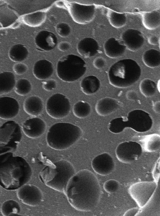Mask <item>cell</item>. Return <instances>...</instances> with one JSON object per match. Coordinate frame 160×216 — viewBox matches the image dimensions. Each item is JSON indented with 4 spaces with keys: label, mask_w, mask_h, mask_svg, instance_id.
Masks as SVG:
<instances>
[{
    "label": "cell",
    "mask_w": 160,
    "mask_h": 216,
    "mask_svg": "<svg viewBox=\"0 0 160 216\" xmlns=\"http://www.w3.org/2000/svg\"><path fill=\"white\" fill-rule=\"evenodd\" d=\"M64 193L73 208L87 212L93 210L98 203L101 190L95 175L89 170L83 169L71 178Z\"/></svg>",
    "instance_id": "cell-1"
},
{
    "label": "cell",
    "mask_w": 160,
    "mask_h": 216,
    "mask_svg": "<svg viewBox=\"0 0 160 216\" xmlns=\"http://www.w3.org/2000/svg\"><path fill=\"white\" fill-rule=\"evenodd\" d=\"M91 165L96 173L102 176L110 174L115 168L113 158L107 153L99 154L94 157L92 161Z\"/></svg>",
    "instance_id": "cell-14"
},
{
    "label": "cell",
    "mask_w": 160,
    "mask_h": 216,
    "mask_svg": "<svg viewBox=\"0 0 160 216\" xmlns=\"http://www.w3.org/2000/svg\"><path fill=\"white\" fill-rule=\"evenodd\" d=\"M56 5L58 7L62 8L66 6L65 4L62 1H58L56 3Z\"/></svg>",
    "instance_id": "cell-47"
},
{
    "label": "cell",
    "mask_w": 160,
    "mask_h": 216,
    "mask_svg": "<svg viewBox=\"0 0 160 216\" xmlns=\"http://www.w3.org/2000/svg\"><path fill=\"white\" fill-rule=\"evenodd\" d=\"M142 148L141 144L135 141L122 142L117 146L116 154L120 162L131 163L137 160L142 154Z\"/></svg>",
    "instance_id": "cell-12"
},
{
    "label": "cell",
    "mask_w": 160,
    "mask_h": 216,
    "mask_svg": "<svg viewBox=\"0 0 160 216\" xmlns=\"http://www.w3.org/2000/svg\"><path fill=\"white\" fill-rule=\"evenodd\" d=\"M17 195L23 203L31 206L38 205L43 198L41 190L32 184H25L18 189Z\"/></svg>",
    "instance_id": "cell-13"
},
{
    "label": "cell",
    "mask_w": 160,
    "mask_h": 216,
    "mask_svg": "<svg viewBox=\"0 0 160 216\" xmlns=\"http://www.w3.org/2000/svg\"><path fill=\"white\" fill-rule=\"evenodd\" d=\"M140 211V209L138 208H134L127 211L124 214V215L134 216Z\"/></svg>",
    "instance_id": "cell-44"
},
{
    "label": "cell",
    "mask_w": 160,
    "mask_h": 216,
    "mask_svg": "<svg viewBox=\"0 0 160 216\" xmlns=\"http://www.w3.org/2000/svg\"><path fill=\"white\" fill-rule=\"evenodd\" d=\"M128 127L139 133L150 130L153 125L152 119L144 110L136 109L129 112L126 117Z\"/></svg>",
    "instance_id": "cell-10"
},
{
    "label": "cell",
    "mask_w": 160,
    "mask_h": 216,
    "mask_svg": "<svg viewBox=\"0 0 160 216\" xmlns=\"http://www.w3.org/2000/svg\"><path fill=\"white\" fill-rule=\"evenodd\" d=\"M28 69V67L27 65L21 63L15 64L13 67L14 71L18 75L24 74L27 71Z\"/></svg>",
    "instance_id": "cell-40"
},
{
    "label": "cell",
    "mask_w": 160,
    "mask_h": 216,
    "mask_svg": "<svg viewBox=\"0 0 160 216\" xmlns=\"http://www.w3.org/2000/svg\"><path fill=\"white\" fill-rule=\"evenodd\" d=\"M23 107L24 111L28 114L36 117L40 115L42 112L43 104L40 98L32 96L25 100Z\"/></svg>",
    "instance_id": "cell-23"
},
{
    "label": "cell",
    "mask_w": 160,
    "mask_h": 216,
    "mask_svg": "<svg viewBox=\"0 0 160 216\" xmlns=\"http://www.w3.org/2000/svg\"><path fill=\"white\" fill-rule=\"evenodd\" d=\"M72 111L74 115L80 118H83L88 117L91 113V108L87 102L80 101L73 105Z\"/></svg>",
    "instance_id": "cell-32"
},
{
    "label": "cell",
    "mask_w": 160,
    "mask_h": 216,
    "mask_svg": "<svg viewBox=\"0 0 160 216\" xmlns=\"http://www.w3.org/2000/svg\"><path fill=\"white\" fill-rule=\"evenodd\" d=\"M67 7L73 20L78 24H88L95 18L96 11L94 5L71 2L68 3Z\"/></svg>",
    "instance_id": "cell-11"
},
{
    "label": "cell",
    "mask_w": 160,
    "mask_h": 216,
    "mask_svg": "<svg viewBox=\"0 0 160 216\" xmlns=\"http://www.w3.org/2000/svg\"><path fill=\"white\" fill-rule=\"evenodd\" d=\"M82 135L78 126L65 122H59L52 125L46 136L48 146L57 150L67 149L78 141Z\"/></svg>",
    "instance_id": "cell-5"
},
{
    "label": "cell",
    "mask_w": 160,
    "mask_h": 216,
    "mask_svg": "<svg viewBox=\"0 0 160 216\" xmlns=\"http://www.w3.org/2000/svg\"><path fill=\"white\" fill-rule=\"evenodd\" d=\"M157 186L155 181L140 182L131 185L128 191L138 206L142 208L152 196Z\"/></svg>",
    "instance_id": "cell-9"
},
{
    "label": "cell",
    "mask_w": 160,
    "mask_h": 216,
    "mask_svg": "<svg viewBox=\"0 0 160 216\" xmlns=\"http://www.w3.org/2000/svg\"><path fill=\"white\" fill-rule=\"evenodd\" d=\"M19 106L15 98L7 96L0 98V118L5 120L14 118L18 114Z\"/></svg>",
    "instance_id": "cell-18"
},
{
    "label": "cell",
    "mask_w": 160,
    "mask_h": 216,
    "mask_svg": "<svg viewBox=\"0 0 160 216\" xmlns=\"http://www.w3.org/2000/svg\"><path fill=\"white\" fill-rule=\"evenodd\" d=\"M106 61L105 59L101 57L95 58L93 61L94 66L98 69L103 68L105 65Z\"/></svg>",
    "instance_id": "cell-41"
},
{
    "label": "cell",
    "mask_w": 160,
    "mask_h": 216,
    "mask_svg": "<svg viewBox=\"0 0 160 216\" xmlns=\"http://www.w3.org/2000/svg\"><path fill=\"white\" fill-rule=\"evenodd\" d=\"M128 127L126 118L117 117L112 119L109 123L108 128L112 133L117 134L122 132Z\"/></svg>",
    "instance_id": "cell-35"
},
{
    "label": "cell",
    "mask_w": 160,
    "mask_h": 216,
    "mask_svg": "<svg viewBox=\"0 0 160 216\" xmlns=\"http://www.w3.org/2000/svg\"><path fill=\"white\" fill-rule=\"evenodd\" d=\"M75 173L71 163L62 159L54 162L52 166L45 167L40 173L39 177L47 186L64 193L68 182Z\"/></svg>",
    "instance_id": "cell-3"
},
{
    "label": "cell",
    "mask_w": 160,
    "mask_h": 216,
    "mask_svg": "<svg viewBox=\"0 0 160 216\" xmlns=\"http://www.w3.org/2000/svg\"><path fill=\"white\" fill-rule=\"evenodd\" d=\"M121 107L119 101L110 97H105L98 100L95 106V110L100 116L109 115Z\"/></svg>",
    "instance_id": "cell-19"
},
{
    "label": "cell",
    "mask_w": 160,
    "mask_h": 216,
    "mask_svg": "<svg viewBox=\"0 0 160 216\" xmlns=\"http://www.w3.org/2000/svg\"><path fill=\"white\" fill-rule=\"evenodd\" d=\"M86 70L85 61L80 57L73 54L63 56L57 64V76L65 82H72L78 80L84 74Z\"/></svg>",
    "instance_id": "cell-6"
},
{
    "label": "cell",
    "mask_w": 160,
    "mask_h": 216,
    "mask_svg": "<svg viewBox=\"0 0 160 216\" xmlns=\"http://www.w3.org/2000/svg\"><path fill=\"white\" fill-rule=\"evenodd\" d=\"M71 104L68 99L64 95L56 93L47 100L46 111L52 118L60 119L66 117L69 113Z\"/></svg>",
    "instance_id": "cell-8"
},
{
    "label": "cell",
    "mask_w": 160,
    "mask_h": 216,
    "mask_svg": "<svg viewBox=\"0 0 160 216\" xmlns=\"http://www.w3.org/2000/svg\"><path fill=\"white\" fill-rule=\"evenodd\" d=\"M42 83L43 88L48 91L54 90L57 87V83L53 79H49Z\"/></svg>",
    "instance_id": "cell-39"
},
{
    "label": "cell",
    "mask_w": 160,
    "mask_h": 216,
    "mask_svg": "<svg viewBox=\"0 0 160 216\" xmlns=\"http://www.w3.org/2000/svg\"><path fill=\"white\" fill-rule=\"evenodd\" d=\"M48 19L50 22L53 23L55 21L56 18L53 15H51L49 17Z\"/></svg>",
    "instance_id": "cell-48"
},
{
    "label": "cell",
    "mask_w": 160,
    "mask_h": 216,
    "mask_svg": "<svg viewBox=\"0 0 160 216\" xmlns=\"http://www.w3.org/2000/svg\"><path fill=\"white\" fill-rule=\"evenodd\" d=\"M71 48L70 43L67 42H60L58 45V49L62 52H65L69 50Z\"/></svg>",
    "instance_id": "cell-42"
},
{
    "label": "cell",
    "mask_w": 160,
    "mask_h": 216,
    "mask_svg": "<svg viewBox=\"0 0 160 216\" xmlns=\"http://www.w3.org/2000/svg\"><path fill=\"white\" fill-rule=\"evenodd\" d=\"M58 42L57 38L53 33L46 30L39 31L34 39L37 48L42 51L48 52L53 50L57 45Z\"/></svg>",
    "instance_id": "cell-17"
},
{
    "label": "cell",
    "mask_w": 160,
    "mask_h": 216,
    "mask_svg": "<svg viewBox=\"0 0 160 216\" xmlns=\"http://www.w3.org/2000/svg\"><path fill=\"white\" fill-rule=\"evenodd\" d=\"M1 189L0 187V194H1Z\"/></svg>",
    "instance_id": "cell-49"
},
{
    "label": "cell",
    "mask_w": 160,
    "mask_h": 216,
    "mask_svg": "<svg viewBox=\"0 0 160 216\" xmlns=\"http://www.w3.org/2000/svg\"><path fill=\"white\" fill-rule=\"evenodd\" d=\"M13 153L0 155V186L8 190L18 189L31 178L32 169L23 158Z\"/></svg>",
    "instance_id": "cell-2"
},
{
    "label": "cell",
    "mask_w": 160,
    "mask_h": 216,
    "mask_svg": "<svg viewBox=\"0 0 160 216\" xmlns=\"http://www.w3.org/2000/svg\"><path fill=\"white\" fill-rule=\"evenodd\" d=\"M153 109L155 113H160V103L159 101L156 102L153 106Z\"/></svg>",
    "instance_id": "cell-46"
},
{
    "label": "cell",
    "mask_w": 160,
    "mask_h": 216,
    "mask_svg": "<svg viewBox=\"0 0 160 216\" xmlns=\"http://www.w3.org/2000/svg\"><path fill=\"white\" fill-rule=\"evenodd\" d=\"M126 97L128 99L133 101H137L138 99L137 93L133 90H130L127 92Z\"/></svg>",
    "instance_id": "cell-43"
},
{
    "label": "cell",
    "mask_w": 160,
    "mask_h": 216,
    "mask_svg": "<svg viewBox=\"0 0 160 216\" xmlns=\"http://www.w3.org/2000/svg\"><path fill=\"white\" fill-rule=\"evenodd\" d=\"M21 210L20 206L16 201L10 199L2 204L1 212L3 216L18 215Z\"/></svg>",
    "instance_id": "cell-31"
},
{
    "label": "cell",
    "mask_w": 160,
    "mask_h": 216,
    "mask_svg": "<svg viewBox=\"0 0 160 216\" xmlns=\"http://www.w3.org/2000/svg\"><path fill=\"white\" fill-rule=\"evenodd\" d=\"M55 30L59 36L64 38L69 36L72 31L70 26L64 22L58 23L55 26Z\"/></svg>",
    "instance_id": "cell-37"
},
{
    "label": "cell",
    "mask_w": 160,
    "mask_h": 216,
    "mask_svg": "<svg viewBox=\"0 0 160 216\" xmlns=\"http://www.w3.org/2000/svg\"><path fill=\"white\" fill-rule=\"evenodd\" d=\"M54 71L52 63L46 59H42L36 61L33 68L34 76L39 80H44L50 77Z\"/></svg>",
    "instance_id": "cell-21"
},
{
    "label": "cell",
    "mask_w": 160,
    "mask_h": 216,
    "mask_svg": "<svg viewBox=\"0 0 160 216\" xmlns=\"http://www.w3.org/2000/svg\"><path fill=\"white\" fill-rule=\"evenodd\" d=\"M46 128L45 122L38 118H32L27 119L23 123L22 130L28 137L36 138L41 136Z\"/></svg>",
    "instance_id": "cell-15"
},
{
    "label": "cell",
    "mask_w": 160,
    "mask_h": 216,
    "mask_svg": "<svg viewBox=\"0 0 160 216\" xmlns=\"http://www.w3.org/2000/svg\"><path fill=\"white\" fill-rule=\"evenodd\" d=\"M142 60L148 67L151 68L158 67L160 65V52L154 49H148L143 53Z\"/></svg>",
    "instance_id": "cell-29"
},
{
    "label": "cell",
    "mask_w": 160,
    "mask_h": 216,
    "mask_svg": "<svg viewBox=\"0 0 160 216\" xmlns=\"http://www.w3.org/2000/svg\"><path fill=\"white\" fill-rule=\"evenodd\" d=\"M159 41L158 37L155 35L152 36L148 38L149 43L152 45H157L158 44Z\"/></svg>",
    "instance_id": "cell-45"
},
{
    "label": "cell",
    "mask_w": 160,
    "mask_h": 216,
    "mask_svg": "<svg viewBox=\"0 0 160 216\" xmlns=\"http://www.w3.org/2000/svg\"><path fill=\"white\" fill-rule=\"evenodd\" d=\"M80 86L83 93L87 95H91L98 90L100 86V82L96 76L89 75L82 80Z\"/></svg>",
    "instance_id": "cell-24"
},
{
    "label": "cell",
    "mask_w": 160,
    "mask_h": 216,
    "mask_svg": "<svg viewBox=\"0 0 160 216\" xmlns=\"http://www.w3.org/2000/svg\"><path fill=\"white\" fill-rule=\"evenodd\" d=\"M121 39L126 48L132 52L139 49L144 43L141 33L133 29H128L124 31L122 34Z\"/></svg>",
    "instance_id": "cell-16"
},
{
    "label": "cell",
    "mask_w": 160,
    "mask_h": 216,
    "mask_svg": "<svg viewBox=\"0 0 160 216\" xmlns=\"http://www.w3.org/2000/svg\"><path fill=\"white\" fill-rule=\"evenodd\" d=\"M22 138L19 125L9 120L0 127V155L8 152L14 153Z\"/></svg>",
    "instance_id": "cell-7"
},
{
    "label": "cell",
    "mask_w": 160,
    "mask_h": 216,
    "mask_svg": "<svg viewBox=\"0 0 160 216\" xmlns=\"http://www.w3.org/2000/svg\"><path fill=\"white\" fill-rule=\"evenodd\" d=\"M140 66L135 60L124 59L116 62L110 68L108 73L110 84L119 88L129 87L135 83L140 77Z\"/></svg>",
    "instance_id": "cell-4"
},
{
    "label": "cell",
    "mask_w": 160,
    "mask_h": 216,
    "mask_svg": "<svg viewBox=\"0 0 160 216\" xmlns=\"http://www.w3.org/2000/svg\"><path fill=\"white\" fill-rule=\"evenodd\" d=\"M142 21L144 27L147 29L153 30L160 25V14L156 11L146 12L142 15Z\"/></svg>",
    "instance_id": "cell-27"
},
{
    "label": "cell",
    "mask_w": 160,
    "mask_h": 216,
    "mask_svg": "<svg viewBox=\"0 0 160 216\" xmlns=\"http://www.w3.org/2000/svg\"><path fill=\"white\" fill-rule=\"evenodd\" d=\"M14 88L16 93L21 96H24L30 92L32 89V85L28 80L22 78L16 82Z\"/></svg>",
    "instance_id": "cell-36"
},
{
    "label": "cell",
    "mask_w": 160,
    "mask_h": 216,
    "mask_svg": "<svg viewBox=\"0 0 160 216\" xmlns=\"http://www.w3.org/2000/svg\"><path fill=\"white\" fill-rule=\"evenodd\" d=\"M15 83V76L12 73H0V95L10 92L14 88Z\"/></svg>",
    "instance_id": "cell-25"
},
{
    "label": "cell",
    "mask_w": 160,
    "mask_h": 216,
    "mask_svg": "<svg viewBox=\"0 0 160 216\" xmlns=\"http://www.w3.org/2000/svg\"><path fill=\"white\" fill-rule=\"evenodd\" d=\"M142 140L144 148L146 151L153 152L159 149L160 136L159 134H149L145 136Z\"/></svg>",
    "instance_id": "cell-30"
},
{
    "label": "cell",
    "mask_w": 160,
    "mask_h": 216,
    "mask_svg": "<svg viewBox=\"0 0 160 216\" xmlns=\"http://www.w3.org/2000/svg\"><path fill=\"white\" fill-rule=\"evenodd\" d=\"M105 54L112 58H116L122 56L125 53L126 47L114 38L108 39L104 44Z\"/></svg>",
    "instance_id": "cell-22"
},
{
    "label": "cell",
    "mask_w": 160,
    "mask_h": 216,
    "mask_svg": "<svg viewBox=\"0 0 160 216\" xmlns=\"http://www.w3.org/2000/svg\"><path fill=\"white\" fill-rule=\"evenodd\" d=\"M99 48L98 42L91 37L82 39L77 45V50L79 54L86 58L96 55L98 52Z\"/></svg>",
    "instance_id": "cell-20"
},
{
    "label": "cell",
    "mask_w": 160,
    "mask_h": 216,
    "mask_svg": "<svg viewBox=\"0 0 160 216\" xmlns=\"http://www.w3.org/2000/svg\"><path fill=\"white\" fill-rule=\"evenodd\" d=\"M139 89L141 93L146 97L153 96L156 93L157 86L152 80L145 78L142 80L139 84Z\"/></svg>",
    "instance_id": "cell-34"
},
{
    "label": "cell",
    "mask_w": 160,
    "mask_h": 216,
    "mask_svg": "<svg viewBox=\"0 0 160 216\" xmlns=\"http://www.w3.org/2000/svg\"><path fill=\"white\" fill-rule=\"evenodd\" d=\"M28 54L27 48L21 44L13 45L10 48L8 55L10 58L13 61L20 63L27 58Z\"/></svg>",
    "instance_id": "cell-28"
},
{
    "label": "cell",
    "mask_w": 160,
    "mask_h": 216,
    "mask_svg": "<svg viewBox=\"0 0 160 216\" xmlns=\"http://www.w3.org/2000/svg\"><path fill=\"white\" fill-rule=\"evenodd\" d=\"M46 13L43 11H38L24 15L22 16L23 22L28 26L36 27L42 25L45 22Z\"/></svg>",
    "instance_id": "cell-26"
},
{
    "label": "cell",
    "mask_w": 160,
    "mask_h": 216,
    "mask_svg": "<svg viewBox=\"0 0 160 216\" xmlns=\"http://www.w3.org/2000/svg\"><path fill=\"white\" fill-rule=\"evenodd\" d=\"M108 19L110 24L113 27L121 28L124 26L127 18L125 13H119L113 11H110L108 14Z\"/></svg>",
    "instance_id": "cell-33"
},
{
    "label": "cell",
    "mask_w": 160,
    "mask_h": 216,
    "mask_svg": "<svg viewBox=\"0 0 160 216\" xmlns=\"http://www.w3.org/2000/svg\"><path fill=\"white\" fill-rule=\"evenodd\" d=\"M119 187V183L116 180L111 179L105 182L103 185L105 190L109 193H114L117 191Z\"/></svg>",
    "instance_id": "cell-38"
}]
</instances>
